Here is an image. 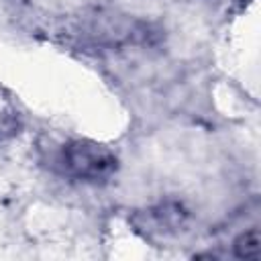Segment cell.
Returning a JSON list of instances; mask_svg holds the SVG:
<instances>
[{
  "instance_id": "2",
  "label": "cell",
  "mask_w": 261,
  "mask_h": 261,
  "mask_svg": "<svg viewBox=\"0 0 261 261\" xmlns=\"http://www.w3.org/2000/svg\"><path fill=\"white\" fill-rule=\"evenodd\" d=\"M234 255L239 259H257L259 257V232L257 228H249L245 232H241L234 239Z\"/></svg>"
},
{
  "instance_id": "1",
  "label": "cell",
  "mask_w": 261,
  "mask_h": 261,
  "mask_svg": "<svg viewBox=\"0 0 261 261\" xmlns=\"http://www.w3.org/2000/svg\"><path fill=\"white\" fill-rule=\"evenodd\" d=\"M57 161L63 173L84 181L106 179L116 169L114 153L94 141H69L61 147Z\"/></svg>"
}]
</instances>
